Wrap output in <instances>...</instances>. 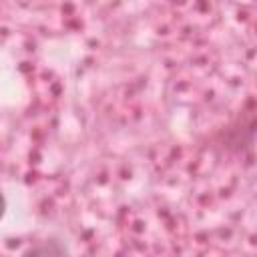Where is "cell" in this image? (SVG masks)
I'll return each instance as SVG.
<instances>
[{"label":"cell","mask_w":257,"mask_h":257,"mask_svg":"<svg viewBox=\"0 0 257 257\" xmlns=\"http://www.w3.org/2000/svg\"><path fill=\"white\" fill-rule=\"evenodd\" d=\"M24 257H38V253H36V251H30V253H26Z\"/></svg>","instance_id":"cell-1"}]
</instances>
